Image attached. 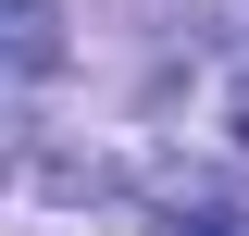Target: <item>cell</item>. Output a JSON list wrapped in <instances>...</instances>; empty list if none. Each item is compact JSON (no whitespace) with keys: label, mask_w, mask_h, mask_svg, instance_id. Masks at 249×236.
Returning <instances> with one entry per match:
<instances>
[{"label":"cell","mask_w":249,"mask_h":236,"mask_svg":"<svg viewBox=\"0 0 249 236\" xmlns=\"http://www.w3.org/2000/svg\"><path fill=\"white\" fill-rule=\"evenodd\" d=\"M50 62H62V37H50V13H37V0H0V112H13V100L37 87Z\"/></svg>","instance_id":"obj_1"}]
</instances>
